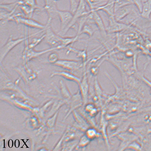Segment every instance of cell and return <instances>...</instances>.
Returning a JSON list of instances; mask_svg holds the SVG:
<instances>
[{"instance_id":"d4e9b609","label":"cell","mask_w":151,"mask_h":151,"mask_svg":"<svg viewBox=\"0 0 151 151\" xmlns=\"http://www.w3.org/2000/svg\"><path fill=\"white\" fill-rule=\"evenodd\" d=\"M106 60V59L102 61L99 64V65H93V66L90 68L89 72L90 74L92 76L94 77H97V76L99 72V68L101 65L104 60Z\"/></svg>"},{"instance_id":"3957f363","label":"cell","mask_w":151,"mask_h":151,"mask_svg":"<svg viewBox=\"0 0 151 151\" xmlns=\"http://www.w3.org/2000/svg\"><path fill=\"white\" fill-rule=\"evenodd\" d=\"M52 20V19L48 18L44 32L45 35L44 40L51 47H59L61 50L60 46L61 36L55 34L52 29L51 26Z\"/></svg>"},{"instance_id":"ffe728a7","label":"cell","mask_w":151,"mask_h":151,"mask_svg":"<svg viewBox=\"0 0 151 151\" xmlns=\"http://www.w3.org/2000/svg\"><path fill=\"white\" fill-rule=\"evenodd\" d=\"M94 32V29L90 24L86 23L83 26L80 33V35L81 34H84L87 35L89 37H91L93 36Z\"/></svg>"},{"instance_id":"7402d4cb","label":"cell","mask_w":151,"mask_h":151,"mask_svg":"<svg viewBox=\"0 0 151 151\" xmlns=\"http://www.w3.org/2000/svg\"><path fill=\"white\" fill-rule=\"evenodd\" d=\"M18 3L19 6L23 4L32 7L35 9L36 10L43 9V7H41L38 6L37 2H36V0H19Z\"/></svg>"},{"instance_id":"30bf717a","label":"cell","mask_w":151,"mask_h":151,"mask_svg":"<svg viewBox=\"0 0 151 151\" xmlns=\"http://www.w3.org/2000/svg\"><path fill=\"white\" fill-rule=\"evenodd\" d=\"M57 13L60 21V30L58 34L60 35L68 27L72 21L73 14L70 11L59 9Z\"/></svg>"},{"instance_id":"1f68e13d","label":"cell","mask_w":151,"mask_h":151,"mask_svg":"<svg viewBox=\"0 0 151 151\" xmlns=\"http://www.w3.org/2000/svg\"><path fill=\"white\" fill-rule=\"evenodd\" d=\"M21 140H22V141H23V143H24V145H23L22 146V147H21V148H23L24 146V145H25L26 146V148H29V147L27 146V144H26L25 142H24V139H21Z\"/></svg>"},{"instance_id":"603a6c76","label":"cell","mask_w":151,"mask_h":151,"mask_svg":"<svg viewBox=\"0 0 151 151\" xmlns=\"http://www.w3.org/2000/svg\"><path fill=\"white\" fill-rule=\"evenodd\" d=\"M45 35L44 33L41 37L34 38L32 40V42L29 43V42L27 43L28 47L29 49H34L35 47L37 46L43 40L45 39Z\"/></svg>"},{"instance_id":"8fae6325","label":"cell","mask_w":151,"mask_h":151,"mask_svg":"<svg viewBox=\"0 0 151 151\" xmlns=\"http://www.w3.org/2000/svg\"><path fill=\"white\" fill-rule=\"evenodd\" d=\"M45 6L43 7V10H45L47 14L48 18L52 19L55 17L58 16L57 1L55 0H44Z\"/></svg>"},{"instance_id":"d6986e66","label":"cell","mask_w":151,"mask_h":151,"mask_svg":"<svg viewBox=\"0 0 151 151\" xmlns=\"http://www.w3.org/2000/svg\"><path fill=\"white\" fill-rule=\"evenodd\" d=\"M19 7L22 10L24 16L29 18H32L34 12L36 10L35 9L33 8L32 7L23 4L20 5L19 6Z\"/></svg>"},{"instance_id":"5b68a950","label":"cell","mask_w":151,"mask_h":151,"mask_svg":"<svg viewBox=\"0 0 151 151\" xmlns=\"http://www.w3.org/2000/svg\"><path fill=\"white\" fill-rule=\"evenodd\" d=\"M86 3L85 0H79L78 6L73 14L72 21L67 28L59 35H65L69 29L72 28L74 27L80 18L90 13V11H88L86 10Z\"/></svg>"},{"instance_id":"4dcf8cb0","label":"cell","mask_w":151,"mask_h":151,"mask_svg":"<svg viewBox=\"0 0 151 151\" xmlns=\"http://www.w3.org/2000/svg\"><path fill=\"white\" fill-rule=\"evenodd\" d=\"M133 53L129 51L127 52L126 53V55L127 56L130 57L132 55Z\"/></svg>"},{"instance_id":"cb8c5ba5","label":"cell","mask_w":151,"mask_h":151,"mask_svg":"<svg viewBox=\"0 0 151 151\" xmlns=\"http://www.w3.org/2000/svg\"><path fill=\"white\" fill-rule=\"evenodd\" d=\"M47 60L50 64L53 65L59 60V55L55 52H52L48 55Z\"/></svg>"},{"instance_id":"83f0119b","label":"cell","mask_w":151,"mask_h":151,"mask_svg":"<svg viewBox=\"0 0 151 151\" xmlns=\"http://www.w3.org/2000/svg\"><path fill=\"white\" fill-rule=\"evenodd\" d=\"M91 141L85 134L81 139L80 146L82 147H86L89 145Z\"/></svg>"},{"instance_id":"9a60e30c","label":"cell","mask_w":151,"mask_h":151,"mask_svg":"<svg viewBox=\"0 0 151 151\" xmlns=\"http://www.w3.org/2000/svg\"><path fill=\"white\" fill-rule=\"evenodd\" d=\"M52 76H59L65 78V79L70 81H74L78 84H79L81 80L78 77H76L74 75L70 73L65 72V71H56L53 73Z\"/></svg>"},{"instance_id":"44dd1931","label":"cell","mask_w":151,"mask_h":151,"mask_svg":"<svg viewBox=\"0 0 151 151\" xmlns=\"http://www.w3.org/2000/svg\"><path fill=\"white\" fill-rule=\"evenodd\" d=\"M18 1L6 4H1V8L8 12H16L19 7Z\"/></svg>"},{"instance_id":"4316f807","label":"cell","mask_w":151,"mask_h":151,"mask_svg":"<svg viewBox=\"0 0 151 151\" xmlns=\"http://www.w3.org/2000/svg\"><path fill=\"white\" fill-rule=\"evenodd\" d=\"M69 1H70L69 11L74 14L78 6L79 1H78L77 0H69Z\"/></svg>"},{"instance_id":"9c48e42d","label":"cell","mask_w":151,"mask_h":151,"mask_svg":"<svg viewBox=\"0 0 151 151\" xmlns=\"http://www.w3.org/2000/svg\"><path fill=\"white\" fill-rule=\"evenodd\" d=\"M87 65H84V72L82 80L79 84L80 90L83 102L85 104L87 103L89 91V84L87 74Z\"/></svg>"},{"instance_id":"4fadbf2b","label":"cell","mask_w":151,"mask_h":151,"mask_svg":"<svg viewBox=\"0 0 151 151\" xmlns=\"http://www.w3.org/2000/svg\"><path fill=\"white\" fill-rule=\"evenodd\" d=\"M67 51L66 52L67 55H69L71 52L75 53L78 58L81 59V61L84 63H88V54L87 47L83 50H79L73 47L72 45H70L67 47Z\"/></svg>"},{"instance_id":"2e32d148","label":"cell","mask_w":151,"mask_h":151,"mask_svg":"<svg viewBox=\"0 0 151 151\" xmlns=\"http://www.w3.org/2000/svg\"><path fill=\"white\" fill-rule=\"evenodd\" d=\"M140 14L144 19H150L151 15V0H147L145 2L143 3Z\"/></svg>"},{"instance_id":"ba28073f","label":"cell","mask_w":151,"mask_h":151,"mask_svg":"<svg viewBox=\"0 0 151 151\" xmlns=\"http://www.w3.org/2000/svg\"><path fill=\"white\" fill-rule=\"evenodd\" d=\"M108 25L106 27L107 34H114L127 29L130 25L120 22L117 21L114 16L109 17Z\"/></svg>"},{"instance_id":"52a82bcc","label":"cell","mask_w":151,"mask_h":151,"mask_svg":"<svg viewBox=\"0 0 151 151\" xmlns=\"http://www.w3.org/2000/svg\"><path fill=\"white\" fill-rule=\"evenodd\" d=\"M87 63H84L81 61L78 60H59L54 65L61 68L70 71L79 70L84 67Z\"/></svg>"},{"instance_id":"ac0fdd59","label":"cell","mask_w":151,"mask_h":151,"mask_svg":"<svg viewBox=\"0 0 151 151\" xmlns=\"http://www.w3.org/2000/svg\"><path fill=\"white\" fill-rule=\"evenodd\" d=\"M85 134L91 141L100 136V134L96 128L93 127L88 128L85 132Z\"/></svg>"},{"instance_id":"7c38bea8","label":"cell","mask_w":151,"mask_h":151,"mask_svg":"<svg viewBox=\"0 0 151 151\" xmlns=\"http://www.w3.org/2000/svg\"><path fill=\"white\" fill-rule=\"evenodd\" d=\"M134 4L128 5L120 8L114 12V17L117 21L121 22L126 17L135 10Z\"/></svg>"},{"instance_id":"d6a6232c","label":"cell","mask_w":151,"mask_h":151,"mask_svg":"<svg viewBox=\"0 0 151 151\" xmlns=\"http://www.w3.org/2000/svg\"><path fill=\"white\" fill-rule=\"evenodd\" d=\"M55 1H59V0H55Z\"/></svg>"},{"instance_id":"f546056e","label":"cell","mask_w":151,"mask_h":151,"mask_svg":"<svg viewBox=\"0 0 151 151\" xmlns=\"http://www.w3.org/2000/svg\"><path fill=\"white\" fill-rule=\"evenodd\" d=\"M96 107L94 104L92 103H87L85 106V111L87 114H89Z\"/></svg>"},{"instance_id":"f1b7e54d","label":"cell","mask_w":151,"mask_h":151,"mask_svg":"<svg viewBox=\"0 0 151 151\" xmlns=\"http://www.w3.org/2000/svg\"><path fill=\"white\" fill-rule=\"evenodd\" d=\"M126 149H132V150H140L141 147L138 143L134 141H133L129 144Z\"/></svg>"},{"instance_id":"7a4b0ae2","label":"cell","mask_w":151,"mask_h":151,"mask_svg":"<svg viewBox=\"0 0 151 151\" xmlns=\"http://www.w3.org/2000/svg\"><path fill=\"white\" fill-rule=\"evenodd\" d=\"M10 21L15 22L18 24H22L31 28L40 30H45L46 27V24L43 25L32 18H27L24 16L22 13H15L11 17Z\"/></svg>"},{"instance_id":"e0dca14e","label":"cell","mask_w":151,"mask_h":151,"mask_svg":"<svg viewBox=\"0 0 151 151\" xmlns=\"http://www.w3.org/2000/svg\"><path fill=\"white\" fill-rule=\"evenodd\" d=\"M79 36L76 35L74 37H60V41H61V47L62 49L67 48L70 45L73 44L75 42L79 41Z\"/></svg>"},{"instance_id":"5bb4252c","label":"cell","mask_w":151,"mask_h":151,"mask_svg":"<svg viewBox=\"0 0 151 151\" xmlns=\"http://www.w3.org/2000/svg\"><path fill=\"white\" fill-rule=\"evenodd\" d=\"M115 0H109L105 4L100 7L96 9L93 10L97 11H102L105 12L108 17L114 16L115 9H114V4Z\"/></svg>"},{"instance_id":"8992f818","label":"cell","mask_w":151,"mask_h":151,"mask_svg":"<svg viewBox=\"0 0 151 151\" xmlns=\"http://www.w3.org/2000/svg\"><path fill=\"white\" fill-rule=\"evenodd\" d=\"M90 12L88 16V21L96 25L102 37H106L107 34L106 27H105L101 16L98 13V11L96 10H90Z\"/></svg>"},{"instance_id":"277c9868","label":"cell","mask_w":151,"mask_h":151,"mask_svg":"<svg viewBox=\"0 0 151 151\" xmlns=\"http://www.w3.org/2000/svg\"><path fill=\"white\" fill-rule=\"evenodd\" d=\"M28 38L25 42V48L22 55V59L24 62V65H27L29 61L33 59L37 58L45 54L50 52L54 50H60L59 47H51L46 50L41 51H36L34 49H29L27 46V43L29 42Z\"/></svg>"},{"instance_id":"484cf974","label":"cell","mask_w":151,"mask_h":151,"mask_svg":"<svg viewBox=\"0 0 151 151\" xmlns=\"http://www.w3.org/2000/svg\"><path fill=\"white\" fill-rule=\"evenodd\" d=\"M94 90L95 93L98 96H101L103 94V90L99 83L97 77H95L94 81Z\"/></svg>"},{"instance_id":"6da1fadb","label":"cell","mask_w":151,"mask_h":151,"mask_svg":"<svg viewBox=\"0 0 151 151\" xmlns=\"http://www.w3.org/2000/svg\"><path fill=\"white\" fill-rule=\"evenodd\" d=\"M43 32L42 30H40L36 33L32 35H27V36L25 37L18 38V39H13V36H10L9 37L6 43L0 49V63L2 64L3 60L8 53L17 45L25 41L28 38L32 37L33 36H35L36 35Z\"/></svg>"}]
</instances>
